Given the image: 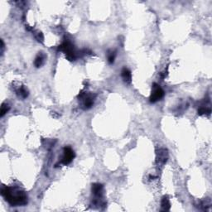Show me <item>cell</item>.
I'll return each mask as SVG.
<instances>
[{
    "instance_id": "1",
    "label": "cell",
    "mask_w": 212,
    "mask_h": 212,
    "mask_svg": "<svg viewBox=\"0 0 212 212\" xmlns=\"http://www.w3.org/2000/svg\"><path fill=\"white\" fill-rule=\"evenodd\" d=\"M1 194L13 206H24L28 203V196L23 191L13 190L9 187H4L1 190Z\"/></svg>"
},
{
    "instance_id": "2",
    "label": "cell",
    "mask_w": 212,
    "mask_h": 212,
    "mask_svg": "<svg viewBox=\"0 0 212 212\" xmlns=\"http://www.w3.org/2000/svg\"><path fill=\"white\" fill-rule=\"evenodd\" d=\"M59 50L60 51H64L66 53V56L67 58L70 61H74L76 59V53H75L74 51V46L72 45L70 41H67L63 42V43L59 47Z\"/></svg>"
},
{
    "instance_id": "3",
    "label": "cell",
    "mask_w": 212,
    "mask_h": 212,
    "mask_svg": "<svg viewBox=\"0 0 212 212\" xmlns=\"http://www.w3.org/2000/svg\"><path fill=\"white\" fill-rule=\"evenodd\" d=\"M164 96L163 89H162L160 85H158L156 83H154L153 85V90H152V94L150 96V102L151 103H156L158 100H160Z\"/></svg>"
},
{
    "instance_id": "4",
    "label": "cell",
    "mask_w": 212,
    "mask_h": 212,
    "mask_svg": "<svg viewBox=\"0 0 212 212\" xmlns=\"http://www.w3.org/2000/svg\"><path fill=\"white\" fill-rule=\"evenodd\" d=\"M80 100H83V106L84 110H88L94 105V96L92 95H87L86 93H80L79 95Z\"/></svg>"
},
{
    "instance_id": "5",
    "label": "cell",
    "mask_w": 212,
    "mask_h": 212,
    "mask_svg": "<svg viewBox=\"0 0 212 212\" xmlns=\"http://www.w3.org/2000/svg\"><path fill=\"white\" fill-rule=\"evenodd\" d=\"M75 158V153L74 151L72 150L71 148L67 147V148H64V156L62 160V163L64 165H67V164L71 163L72 160Z\"/></svg>"
},
{
    "instance_id": "6",
    "label": "cell",
    "mask_w": 212,
    "mask_h": 212,
    "mask_svg": "<svg viewBox=\"0 0 212 212\" xmlns=\"http://www.w3.org/2000/svg\"><path fill=\"white\" fill-rule=\"evenodd\" d=\"M168 158V154L167 151L165 148H160L157 152V163L162 165L165 164Z\"/></svg>"
},
{
    "instance_id": "7",
    "label": "cell",
    "mask_w": 212,
    "mask_h": 212,
    "mask_svg": "<svg viewBox=\"0 0 212 212\" xmlns=\"http://www.w3.org/2000/svg\"><path fill=\"white\" fill-rule=\"evenodd\" d=\"M91 191H92L93 194L95 195L96 197H98V198L102 197L103 186L101 184H100V183H94L92 185V187H91Z\"/></svg>"
},
{
    "instance_id": "8",
    "label": "cell",
    "mask_w": 212,
    "mask_h": 212,
    "mask_svg": "<svg viewBox=\"0 0 212 212\" xmlns=\"http://www.w3.org/2000/svg\"><path fill=\"white\" fill-rule=\"evenodd\" d=\"M121 76L123 78V81L126 83H130L131 79H132V75H131L130 71L127 68H123L121 71Z\"/></svg>"
},
{
    "instance_id": "9",
    "label": "cell",
    "mask_w": 212,
    "mask_h": 212,
    "mask_svg": "<svg viewBox=\"0 0 212 212\" xmlns=\"http://www.w3.org/2000/svg\"><path fill=\"white\" fill-rule=\"evenodd\" d=\"M161 207L162 210H164V211H167V210H169L170 208H171V204H170V201H169L168 197L167 196H164L162 197L161 201Z\"/></svg>"
},
{
    "instance_id": "10",
    "label": "cell",
    "mask_w": 212,
    "mask_h": 212,
    "mask_svg": "<svg viewBox=\"0 0 212 212\" xmlns=\"http://www.w3.org/2000/svg\"><path fill=\"white\" fill-rule=\"evenodd\" d=\"M16 93H17V95H18L19 97H22L23 98V99L28 97V91H27V89H26L23 86L18 87V89H16Z\"/></svg>"
},
{
    "instance_id": "11",
    "label": "cell",
    "mask_w": 212,
    "mask_h": 212,
    "mask_svg": "<svg viewBox=\"0 0 212 212\" xmlns=\"http://www.w3.org/2000/svg\"><path fill=\"white\" fill-rule=\"evenodd\" d=\"M43 62L44 56L43 55H41V54H40V55H38V56L36 57V59H35V61H34V65H35V67H40L41 65L43 64Z\"/></svg>"
},
{
    "instance_id": "12",
    "label": "cell",
    "mask_w": 212,
    "mask_h": 212,
    "mask_svg": "<svg viewBox=\"0 0 212 212\" xmlns=\"http://www.w3.org/2000/svg\"><path fill=\"white\" fill-rule=\"evenodd\" d=\"M9 109H10V107H9V105L8 104H3L2 106H1V112H0L1 113V115H0L1 117H3L6 113L8 112Z\"/></svg>"
},
{
    "instance_id": "13",
    "label": "cell",
    "mask_w": 212,
    "mask_h": 212,
    "mask_svg": "<svg viewBox=\"0 0 212 212\" xmlns=\"http://www.w3.org/2000/svg\"><path fill=\"white\" fill-rule=\"evenodd\" d=\"M198 114L200 115H210V110L207 107H201L198 110Z\"/></svg>"
},
{
    "instance_id": "14",
    "label": "cell",
    "mask_w": 212,
    "mask_h": 212,
    "mask_svg": "<svg viewBox=\"0 0 212 212\" xmlns=\"http://www.w3.org/2000/svg\"><path fill=\"white\" fill-rule=\"evenodd\" d=\"M115 52H110L108 54V61L110 63H114L115 62Z\"/></svg>"
},
{
    "instance_id": "15",
    "label": "cell",
    "mask_w": 212,
    "mask_h": 212,
    "mask_svg": "<svg viewBox=\"0 0 212 212\" xmlns=\"http://www.w3.org/2000/svg\"><path fill=\"white\" fill-rule=\"evenodd\" d=\"M35 37H36V39L38 41H41V42H42L43 41V35H42V33L41 32H37V33H35Z\"/></svg>"
},
{
    "instance_id": "16",
    "label": "cell",
    "mask_w": 212,
    "mask_h": 212,
    "mask_svg": "<svg viewBox=\"0 0 212 212\" xmlns=\"http://www.w3.org/2000/svg\"><path fill=\"white\" fill-rule=\"evenodd\" d=\"M3 50H4V44H3V41H1V54L2 55L3 54Z\"/></svg>"
}]
</instances>
